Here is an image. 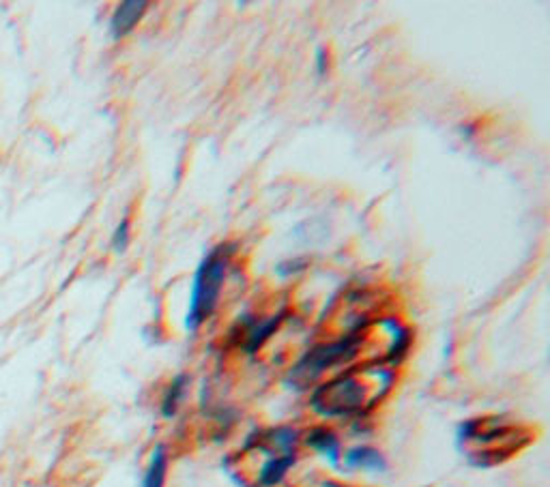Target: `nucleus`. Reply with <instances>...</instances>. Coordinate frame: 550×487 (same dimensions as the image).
<instances>
[{"mask_svg": "<svg viewBox=\"0 0 550 487\" xmlns=\"http://www.w3.org/2000/svg\"><path fill=\"white\" fill-rule=\"evenodd\" d=\"M187 387H190V378H187L185 374H179L175 380L170 382L164 397H162V415L166 419H172L177 415V410L183 402V397L187 393Z\"/></svg>", "mask_w": 550, "mask_h": 487, "instance_id": "8", "label": "nucleus"}, {"mask_svg": "<svg viewBox=\"0 0 550 487\" xmlns=\"http://www.w3.org/2000/svg\"><path fill=\"white\" fill-rule=\"evenodd\" d=\"M284 314H278V316H273V318H267V320H252V318H243V324L245 327H248V331H245V352L248 354H254L258 352V348L263 346L267 339L275 333V329L280 327V322H282Z\"/></svg>", "mask_w": 550, "mask_h": 487, "instance_id": "5", "label": "nucleus"}, {"mask_svg": "<svg viewBox=\"0 0 550 487\" xmlns=\"http://www.w3.org/2000/svg\"><path fill=\"white\" fill-rule=\"evenodd\" d=\"M344 462L349 468H364V470H383L385 457L372 447H355L346 453Z\"/></svg>", "mask_w": 550, "mask_h": 487, "instance_id": "9", "label": "nucleus"}, {"mask_svg": "<svg viewBox=\"0 0 550 487\" xmlns=\"http://www.w3.org/2000/svg\"><path fill=\"white\" fill-rule=\"evenodd\" d=\"M166 470H168L166 451L162 447H157L155 453H153V457H151V464H149L147 475H144L142 487H164Z\"/></svg>", "mask_w": 550, "mask_h": 487, "instance_id": "10", "label": "nucleus"}, {"mask_svg": "<svg viewBox=\"0 0 550 487\" xmlns=\"http://www.w3.org/2000/svg\"><path fill=\"white\" fill-rule=\"evenodd\" d=\"M306 269V260H288V262H282L278 264V269H275V273L286 277V275H293V273H299Z\"/></svg>", "mask_w": 550, "mask_h": 487, "instance_id": "12", "label": "nucleus"}, {"mask_svg": "<svg viewBox=\"0 0 550 487\" xmlns=\"http://www.w3.org/2000/svg\"><path fill=\"white\" fill-rule=\"evenodd\" d=\"M129 245V219H123L112 234V247L117 254H123Z\"/></svg>", "mask_w": 550, "mask_h": 487, "instance_id": "11", "label": "nucleus"}, {"mask_svg": "<svg viewBox=\"0 0 550 487\" xmlns=\"http://www.w3.org/2000/svg\"><path fill=\"white\" fill-rule=\"evenodd\" d=\"M233 245H217L215 249L202 258L198 264L194 284H192V299L190 309H187L185 327L192 333L205 324L220 303V294L224 286V277L228 271V260L233 256Z\"/></svg>", "mask_w": 550, "mask_h": 487, "instance_id": "1", "label": "nucleus"}, {"mask_svg": "<svg viewBox=\"0 0 550 487\" xmlns=\"http://www.w3.org/2000/svg\"><path fill=\"white\" fill-rule=\"evenodd\" d=\"M293 464H295V453L271 455L258 472V485L275 487L278 483H282V479L286 477V472L293 468Z\"/></svg>", "mask_w": 550, "mask_h": 487, "instance_id": "6", "label": "nucleus"}, {"mask_svg": "<svg viewBox=\"0 0 550 487\" xmlns=\"http://www.w3.org/2000/svg\"><path fill=\"white\" fill-rule=\"evenodd\" d=\"M325 487H342V485H336V483H325Z\"/></svg>", "mask_w": 550, "mask_h": 487, "instance_id": "14", "label": "nucleus"}, {"mask_svg": "<svg viewBox=\"0 0 550 487\" xmlns=\"http://www.w3.org/2000/svg\"><path fill=\"white\" fill-rule=\"evenodd\" d=\"M306 445L325 455L331 464H338L340 440L334 432L327 430V427H314V430H310L306 436Z\"/></svg>", "mask_w": 550, "mask_h": 487, "instance_id": "7", "label": "nucleus"}, {"mask_svg": "<svg viewBox=\"0 0 550 487\" xmlns=\"http://www.w3.org/2000/svg\"><path fill=\"white\" fill-rule=\"evenodd\" d=\"M359 348H361L359 333L346 335V337L338 339V342L314 346L312 350L303 354L301 361L293 367L291 374H288V385L297 391L308 389L327 370H334V367L355 359Z\"/></svg>", "mask_w": 550, "mask_h": 487, "instance_id": "3", "label": "nucleus"}, {"mask_svg": "<svg viewBox=\"0 0 550 487\" xmlns=\"http://www.w3.org/2000/svg\"><path fill=\"white\" fill-rule=\"evenodd\" d=\"M329 61V56H327V50L321 46V48H318L316 50V73H318V76H325V73H327V63Z\"/></svg>", "mask_w": 550, "mask_h": 487, "instance_id": "13", "label": "nucleus"}, {"mask_svg": "<svg viewBox=\"0 0 550 487\" xmlns=\"http://www.w3.org/2000/svg\"><path fill=\"white\" fill-rule=\"evenodd\" d=\"M374 400L376 397L370 393L368 380L349 372L318 387L310 397V406L316 415L334 419L357 415Z\"/></svg>", "mask_w": 550, "mask_h": 487, "instance_id": "2", "label": "nucleus"}, {"mask_svg": "<svg viewBox=\"0 0 550 487\" xmlns=\"http://www.w3.org/2000/svg\"><path fill=\"white\" fill-rule=\"evenodd\" d=\"M144 11H147L144 0H127V3H121L110 18V35L114 39H123L125 35L132 33L136 24L142 20Z\"/></svg>", "mask_w": 550, "mask_h": 487, "instance_id": "4", "label": "nucleus"}]
</instances>
